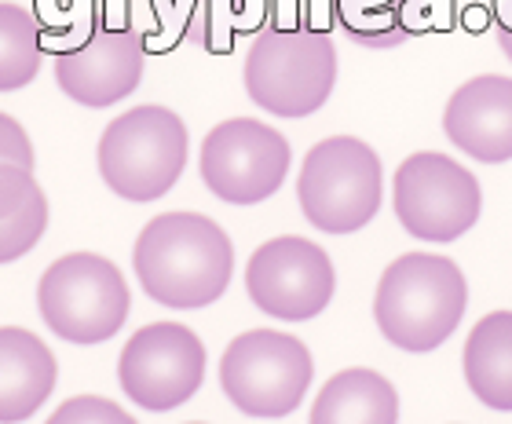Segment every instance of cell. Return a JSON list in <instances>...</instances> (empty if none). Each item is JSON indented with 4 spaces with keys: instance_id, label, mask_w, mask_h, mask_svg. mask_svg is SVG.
Masks as SVG:
<instances>
[{
    "instance_id": "1",
    "label": "cell",
    "mask_w": 512,
    "mask_h": 424,
    "mask_svg": "<svg viewBox=\"0 0 512 424\" xmlns=\"http://www.w3.org/2000/svg\"><path fill=\"white\" fill-rule=\"evenodd\" d=\"M132 267L150 300L194 311L227 293L235 245L224 227L202 212H161L139 231Z\"/></svg>"
},
{
    "instance_id": "2",
    "label": "cell",
    "mask_w": 512,
    "mask_h": 424,
    "mask_svg": "<svg viewBox=\"0 0 512 424\" xmlns=\"http://www.w3.org/2000/svg\"><path fill=\"white\" fill-rule=\"evenodd\" d=\"M469 304L461 267L436 253H406L384 267L374 293L377 329L399 351H436L458 329Z\"/></svg>"
},
{
    "instance_id": "3",
    "label": "cell",
    "mask_w": 512,
    "mask_h": 424,
    "mask_svg": "<svg viewBox=\"0 0 512 424\" xmlns=\"http://www.w3.org/2000/svg\"><path fill=\"white\" fill-rule=\"evenodd\" d=\"M246 92L275 117H311L337 85V48L319 26H271L246 55Z\"/></svg>"
},
{
    "instance_id": "4",
    "label": "cell",
    "mask_w": 512,
    "mask_h": 424,
    "mask_svg": "<svg viewBox=\"0 0 512 424\" xmlns=\"http://www.w3.org/2000/svg\"><path fill=\"white\" fill-rule=\"evenodd\" d=\"M187 125L169 106H136L99 139V176L125 202H158L187 169Z\"/></svg>"
},
{
    "instance_id": "5",
    "label": "cell",
    "mask_w": 512,
    "mask_h": 424,
    "mask_svg": "<svg viewBox=\"0 0 512 424\" xmlns=\"http://www.w3.org/2000/svg\"><path fill=\"white\" fill-rule=\"evenodd\" d=\"M384 172L374 147L355 136H330L308 150L297 176V202L322 234H355L374 220Z\"/></svg>"
},
{
    "instance_id": "6",
    "label": "cell",
    "mask_w": 512,
    "mask_h": 424,
    "mask_svg": "<svg viewBox=\"0 0 512 424\" xmlns=\"http://www.w3.org/2000/svg\"><path fill=\"white\" fill-rule=\"evenodd\" d=\"M44 326L70 344H103L125 326L132 297L118 264L99 253L59 256L37 282Z\"/></svg>"
},
{
    "instance_id": "7",
    "label": "cell",
    "mask_w": 512,
    "mask_h": 424,
    "mask_svg": "<svg viewBox=\"0 0 512 424\" xmlns=\"http://www.w3.org/2000/svg\"><path fill=\"white\" fill-rule=\"evenodd\" d=\"M311 377L315 362L304 340L278 329H249L220 359L224 395L249 417H289L304 403Z\"/></svg>"
},
{
    "instance_id": "8",
    "label": "cell",
    "mask_w": 512,
    "mask_h": 424,
    "mask_svg": "<svg viewBox=\"0 0 512 424\" xmlns=\"http://www.w3.org/2000/svg\"><path fill=\"white\" fill-rule=\"evenodd\" d=\"M395 216L403 231L421 242H458L480 223V180L447 154L421 150L395 169Z\"/></svg>"
},
{
    "instance_id": "9",
    "label": "cell",
    "mask_w": 512,
    "mask_h": 424,
    "mask_svg": "<svg viewBox=\"0 0 512 424\" xmlns=\"http://www.w3.org/2000/svg\"><path fill=\"white\" fill-rule=\"evenodd\" d=\"M85 33L55 44V85L92 110L114 106L139 88L147 41L128 22H85Z\"/></svg>"
},
{
    "instance_id": "10",
    "label": "cell",
    "mask_w": 512,
    "mask_h": 424,
    "mask_svg": "<svg viewBox=\"0 0 512 424\" xmlns=\"http://www.w3.org/2000/svg\"><path fill=\"white\" fill-rule=\"evenodd\" d=\"M121 392L150 414L183 406L205 381V344L180 322L136 329L118 359Z\"/></svg>"
},
{
    "instance_id": "11",
    "label": "cell",
    "mask_w": 512,
    "mask_h": 424,
    "mask_svg": "<svg viewBox=\"0 0 512 424\" xmlns=\"http://www.w3.org/2000/svg\"><path fill=\"white\" fill-rule=\"evenodd\" d=\"M202 180L227 205H260L286 183L289 143L264 121L231 117L205 136Z\"/></svg>"
},
{
    "instance_id": "12",
    "label": "cell",
    "mask_w": 512,
    "mask_h": 424,
    "mask_svg": "<svg viewBox=\"0 0 512 424\" xmlns=\"http://www.w3.org/2000/svg\"><path fill=\"white\" fill-rule=\"evenodd\" d=\"M337 275L326 249L297 234L271 238L249 256L246 293L278 322H308L330 308Z\"/></svg>"
},
{
    "instance_id": "13",
    "label": "cell",
    "mask_w": 512,
    "mask_h": 424,
    "mask_svg": "<svg viewBox=\"0 0 512 424\" xmlns=\"http://www.w3.org/2000/svg\"><path fill=\"white\" fill-rule=\"evenodd\" d=\"M443 132L469 158L502 165L512 158V77H472L450 96Z\"/></svg>"
},
{
    "instance_id": "14",
    "label": "cell",
    "mask_w": 512,
    "mask_h": 424,
    "mask_svg": "<svg viewBox=\"0 0 512 424\" xmlns=\"http://www.w3.org/2000/svg\"><path fill=\"white\" fill-rule=\"evenodd\" d=\"M59 381V362L37 333L0 329V424L30 421Z\"/></svg>"
},
{
    "instance_id": "15",
    "label": "cell",
    "mask_w": 512,
    "mask_h": 424,
    "mask_svg": "<svg viewBox=\"0 0 512 424\" xmlns=\"http://www.w3.org/2000/svg\"><path fill=\"white\" fill-rule=\"evenodd\" d=\"M465 381L487 410L512 414V311H491L465 340Z\"/></svg>"
},
{
    "instance_id": "16",
    "label": "cell",
    "mask_w": 512,
    "mask_h": 424,
    "mask_svg": "<svg viewBox=\"0 0 512 424\" xmlns=\"http://www.w3.org/2000/svg\"><path fill=\"white\" fill-rule=\"evenodd\" d=\"M311 424H399V392L377 370H341L322 384Z\"/></svg>"
},
{
    "instance_id": "17",
    "label": "cell",
    "mask_w": 512,
    "mask_h": 424,
    "mask_svg": "<svg viewBox=\"0 0 512 424\" xmlns=\"http://www.w3.org/2000/svg\"><path fill=\"white\" fill-rule=\"evenodd\" d=\"M48 227V198L30 169L0 165V264H15L41 242Z\"/></svg>"
},
{
    "instance_id": "18",
    "label": "cell",
    "mask_w": 512,
    "mask_h": 424,
    "mask_svg": "<svg viewBox=\"0 0 512 424\" xmlns=\"http://www.w3.org/2000/svg\"><path fill=\"white\" fill-rule=\"evenodd\" d=\"M425 0H337V19L355 44L399 48L425 30Z\"/></svg>"
},
{
    "instance_id": "19",
    "label": "cell",
    "mask_w": 512,
    "mask_h": 424,
    "mask_svg": "<svg viewBox=\"0 0 512 424\" xmlns=\"http://www.w3.org/2000/svg\"><path fill=\"white\" fill-rule=\"evenodd\" d=\"M44 26L19 4L0 0V92H19L41 74Z\"/></svg>"
},
{
    "instance_id": "20",
    "label": "cell",
    "mask_w": 512,
    "mask_h": 424,
    "mask_svg": "<svg viewBox=\"0 0 512 424\" xmlns=\"http://www.w3.org/2000/svg\"><path fill=\"white\" fill-rule=\"evenodd\" d=\"M183 8V33L191 41L205 44L209 52H227L235 44L242 19L231 15L238 8V0H180Z\"/></svg>"
},
{
    "instance_id": "21",
    "label": "cell",
    "mask_w": 512,
    "mask_h": 424,
    "mask_svg": "<svg viewBox=\"0 0 512 424\" xmlns=\"http://www.w3.org/2000/svg\"><path fill=\"white\" fill-rule=\"evenodd\" d=\"M48 424H136V417L103 395H74L48 417Z\"/></svg>"
},
{
    "instance_id": "22",
    "label": "cell",
    "mask_w": 512,
    "mask_h": 424,
    "mask_svg": "<svg viewBox=\"0 0 512 424\" xmlns=\"http://www.w3.org/2000/svg\"><path fill=\"white\" fill-rule=\"evenodd\" d=\"M0 165H19V169L33 172L30 136L11 114H0Z\"/></svg>"
},
{
    "instance_id": "23",
    "label": "cell",
    "mask_w": 512,
    "mask_h": 424,
    "mask_svg": "<svg viewBox=\"0 0 512 424\" xmlns=\"http://www.w3.org/2000/svg\"><path fill=\"white\" fill-rule=\"evenodd\" d=\"M494 8H498V44L512 63V0H494Z\"/></svg>"
}]
</instances>
